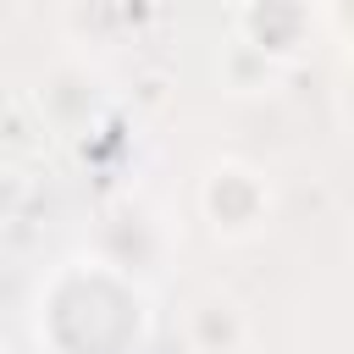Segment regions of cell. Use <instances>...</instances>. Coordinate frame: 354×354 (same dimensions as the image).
Here are the masks:
<instances>
[{"instance_id":"3957f363","label":"cell","mask_w":354,"mask_h":354,"mask_svg":"<svg viewBox=\"0 0 354 354\" xmlns=\"http://www.w3.org/2000/svg\"><path fill=\"white\" fill-rule=\"evenodd\" d=\"M22 205H28V177L17 166H0V221H11Z\"/></svg>"},{"instance_id":"6da1fadb","label":"cell","mask_w":354,"mask_h":354,"mask_svg":"<svg viewBox=\"0 0 354 354\" xmlns=\"http://www.w3.org/2000/svg\"><path fill=\"white\" fill-rule=\"evenodd\" d=\"M199 210L216 238L243 243V238L266 232V221H271V183L243 160H216L199 183Z\"/></svg>"},{"instance_id":"7a4b0ae2","label":"cell","mask_w":354,"mask_h":354,"mask_svg":"<svg viewBox=\"0 0 354 354\" xmlns=\"http://www.w3.org/2000/svg\"><path fill=\"white\" fill-rule=\"evenodd\" d=\"M183 337L194 354H243L249 348V315L227 293H199L183 315Z\"/></svg>"}]
</instances>
